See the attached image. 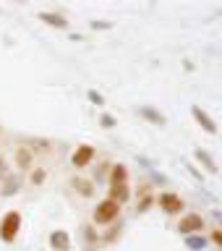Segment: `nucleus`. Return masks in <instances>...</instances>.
<instances>
[{
    "instance_id": "nucleus-2",
    "label": "nucleus",
    "mask_w": 222,
    "mask_h": 251,
    "mask_svg": "<svg viewBox=\"0 0 222 251\" xmlns=\"http://www.w3.org/2000/svg\"><path fill=\"white\" fill-rule=\"evenodd\" d=\"M19 230H21V215L19 212H8L3 217V223H0V238L5 243H11L19 235Z\"/></svg>"
},
{
    "instance_id": "nucleus-10",
    "label": "nucleus",
    "mask_w": 222,
    "mask_h": 251,
    "mask_svg": "<svg viewBox=\"0 0 222 251\" xmlns=\"http://www.w3.org/2000/svg\"><path fill=\"white\" fill-rule=\"evenodd\" d=\"M196 160H199V162H201V165H204V168H207L209 173H217V162L212 160V157H209L207 152H201V149H196Z\"/></svg>"
},
{
    "instance_id": "nucleus-1",
    "label": "nucleus",
    "mask_w": 222,
    "mask_h": 251,
    "mask_svg": "<svg viewBox=\"0 0 222 251\" xmlns=\"http://www.w3.org/2000/svg\"><path fill=\"white\" fill-rule=\"evenodd\" d=\"M118 212H121V204H118V201H113V199L99 201L97 209H94V223H97V225H110L118 217Z\"/></svg>"
},
{
    "instance_id": "nucleus-8",
    "label": "nucleus",
    "mask_w": 222,
    "mask_h": 251,
    "mask_svg": "<svg viewBox=\"0 0 222 251\" xmlns=\"http://www.w3.org/2000/svg\"><path fill=\"white\" fill-rule=\"evenodd\" d=\"M128 196H131V191H128V186H125V183H113V186H110V196H107V199L123 204V201H128Z\"/></svg>"
},
{
    "instance_id": "nucleus-6",
    "label": "nucleus",
    "mask_w": 222,
    "mask_h": 251,
    "mask_svg": "<svg viewBox=\"0 0 222 251\" xmlns=\"http://www.w3.org/2000/svg\"><path fill=\"white\" fill-rule=\"evenodd\" d=\"M191 115L196 118V121H199L201 123V128L204 131H207V133H217V123L215 121H212V118L207 115V113H204V110L201 107H191Z\"/></svg>"
},
{
    "instance_id": "nucleus-5",
    "label": "nucleus",
    "mask_w": 222,
    "mask_h": 251,
    "mask_svg": "<svg viewBox=\"0 0 222 251\" xmlns=\"http://www.w3.org/2000/svg\"><path fill=\"white\" fill-rule=\"evenodd\" d=\"M94 160V147H89V144H81L74 152V157H71V162H74V168H86Z\"/></svg>"
},
{
    "instance_id": "nucleus-18",
    "label": "nucleus",
    "mask_w": 222,
    "mask_h": 251,
    "mask_svg": "<svg viewBox=\"0 0 222 251\" xmlns=\"http://www.w3.org/2000/svg\"><path fill=\"white\" fill-rule=\"evenodd\" d=\"M16 188H19V180H13V183H5V194H16Z\"/></svg>"
},
{
    "instance_id": "nucleus-7",
    "label": "nucleus",
    "mask_w": 222,
    "mask_h": 251,
    "mask_svg": "<svg viewBox=\"0 0 222 251\" xmlns=\"http://www.w3.org/2000/svg\"><path fill=\"white\" fill-rule=\"evenodd\" d=\"M50 246H52L55 251H68V249H71L68 233H66V230H55V233L50 235Z\"/></svg>"
},
{
    "instance_id": "nucleus-14",
    "label": "nucleus",
    "mask_w": 222,
    "mask_h": 251,
    "mask_svg": "<svg viewBox=\"0 0 222 251\" xmlns=\"http://www.w3.org/2000/svg\"><path fill=\"white\" fill-rule=\"evenodd\" d=\"M74 186L81 188V194H84V196H89V194H92V183H86V180H78V178H76V180H74Z\"/></svg>"
},
{
    "instance_id": "nucleus-4",
    "label": "nucleus",
    "mask_w": 222,
    "mask_h": 251,
    "mask_svg": "<svg viewBox=\"0 0 222 251\" xmlns=\"http://www.w3.org/2000/svg\"><path fill=\"white\" fill-rule=\"evenodd\" d=\"M204 230V217L201 215H186V217H180V223H178V233H183V235H191V233H201Z\"/></svg>"
},
{
    "instance_id": "nucleus-13",
    "label": "nucleus",
    "mask_w": 222,
    "mask_h": 251,
    "mask_svg": "<svg viewBox=\"0 0 222 251\" xmlns=\"http://www.w3.org/2000/svg\"><path fill=\"white\" fill-rule=\"evenodd\" d=\"M186 246H188V249H194V251H199V249L207 246V241L199 238V235H188V238H186Z\"/></svg>"
},
{
    "instance_id": "nucleus-21",
    "label": "nucleus",
    "mask_w": 222,
    "mask_h": 251,
    "mask_svg": "<svg viewBox=\"0 0 222 251\" xmlns=\"http://www.w3.org/2000/svg\"><path fill=\"white\" fill-rule=\"evenodd\" d=\"M212 241H215L217 246H220V243H222V235H220V230H212Z\"/></svg>"
},
{
    "instance_id": "nucleus-12",
    "label": "nucleus",
    "mask_w": 222,
    "mask_h": 251,
    "mask_svg": "<svg viewBox=\"0 0 222 251\" xmlns=\"http://www.w3.org/2000/svg\"><path fill=\"white\" fill-rule=\"evenodd\" d=\"M139 115H144L147 121H152V123H157V126H165V118H162L160 113H154V110H149V107H139Z\"/></svg>"
},
{
    "instance_id": "nucleus-16",
    "label": "nucleus",
    "mask_w": 222,
    "mask_h": 251,
    "mask_svg": "<svg viewBox=\"0 0 222 251\" xmlns=\"http://www.w3.org/2000/svg\"><path fill=\"white\" fill-rule=\"evenodd\" d=\"M31 180H34V183H42V180H45V173H42V170L31 173Z\"/></svg>"
},
{
    "instance_id": "nucleus-17",
    "label": "nucleus",
    "mask_w": 222,
    "mask_h": 251,
    "mask_svg": "<svg viewBox=\"0 0 222 251\" xmlns=\"http://www.w3.org/2000/svg\"><path fill=\"white\" fill-rule=\"evenodd\" d=\"M102 126H105V128H110V126H115V121H113V118H110V115H102V121H99Z\"/></svg>"
},
{
    "instance_id": "nucleus-9",
    "label": "nucleus",
    "mask_w": 222,
    "mask_h": 251,
    "mask_svg": "<svg viewBox=\"0 0 222 251\" xmlns=\"http://www.w3.org/2000/svg\"><path fill=\"white\" fill-rule=\"evenodd\" d=\"M39 19H42L45 24H50V26H55V29H66L68 26V21L58 13H39Z\"/></svg>"
},
{
    "instance_id": "nucleus-15",
    "label": "nucleus",
    "mask_w": 222,
    "mask_h": 251,
    "mask_svg": "<svg viewBox=\"0 0 222 251\" xmlns=\"http://www.w3.org/2000/svg\"><path fill=\"white\" fill-rule=\"evenodd\" d=\"M19 165H21V168H26V165H29V152H26V149H21V152H19Z\"/></svg>"
},
{
    "instance_id": "nucleus-19",
    "label": "nucleus",
    "mask_w": 222,
    "mask_h": 251,
    "mask_svg": "<svg viewBox=\"0 0 222 251\" xmlns=\"http://www.w3.org/2000/svg\"><path fill=\"white\" fill-rule=\"evenodd\" d=\"M89 100H92V102H97V105H102V102H105V100H102L97 92H89Z\"/></svg>"
},
{
    "instance_id": "nucleus-3",
    "label": "nucleus",
    "mask_w": 222,
    "mask_h": 251,
    "mask_svg": "<svg viewBox=\"0 0 222 251\" xmlns=\"http://www.w3.org/2000/svg\"><path fill=\"white\" fill-rule=\"evenodd\" d=\"M157 204L162 207V212H168V215H180L183 212V199H180L178 194H173V191H165L157 196Z\"/></svg>"
},
{
    "instance_id": "nucleus-20",
    "label": "nucleus",
    "mask_w": 222,
    "mask_h": 251,
    "mask_svg": "<svg viewBox=\"0 0 222 251\" xmlns=\"http://www.w3.org/2000/svg\"><path fill=\"white\" fill-rule=\"evenodd\" d=\"M92 26H94V29H110V24H107V21H94Z\"/></svg>"
},
{
    "instance_id": "nucleus-11",
    "label": "nucleus",
    "mask_w": 222,
    "mask_h": 251,
    "mask_svg": "<svg viewBox=\"0 0 222 251\" xmlns=\"http://www.w3.org/2000/svg\"><path fill=\"white\" fill-rule=\"evenodd\" d=\"M125 176H128L125 165H115L113 173H110V183H125Z\"/></svg>"
}]
</instances>
